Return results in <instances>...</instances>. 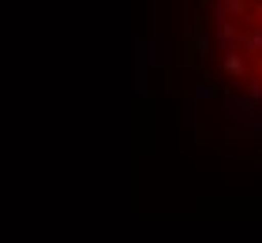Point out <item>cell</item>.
I'll list each match as a JSON object with an SVG mask.
<instances>
[{"mask_svg":"<svg viewBox=\"0 0 262 243\" xmlns=\"http://www.w3.org/2000/svg\"><path fill=\"white\" fill-rule=\"evenodd\" d=\"M225 71H232L236 79L244 75V60H240V53H225Z\"/></svg>","mask_w":262,"mask_h":243,"instance_id":"1","label":"cell"},{"mask_svg":"<svg viewBox=\"0 0 262 243\" xmlns=\"http://www.w3.org/2000/svg\"><path fill=\"white\" fill-rule=\"evenodd\" d=\"M247 49H251V53H255V49H262V30H258V34H251V38H247Z\"/></svg>","mask_w":262,"mask_h":243,"instance_id":"2","label":"cell"},{"mask_svg":"<svg viewBox=\"0 0 262 243\" xmlns=\"http://www.w3.org/2000/svg\"><path fill=\"white\" fill-rule=\"evenodd\" d=\"M225 4V11H240V0H221Z\"/></svg>","mask_w":262,"mask_h":243,"instance_id":"3","label":"cell"}]
</instances>
